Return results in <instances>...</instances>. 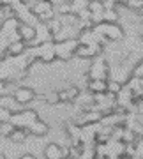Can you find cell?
I'll list each match as a JSON object with an SVG mask.
<instances>
[{
  "label": "cell",
  "instance_id": "d6a6232c",
  "mask_svg": "<svg viewBox=\"0 0 143 159\" xmlns=\"http://www.w3.org/2000/svg\"><path fill=\"white\" fill-rule=\"evenodd\" d=\"M2 62H4V60H0V67H2Z\"/></svg>",
  "mask_w": 143,
  "mask_h": 159
},
{
  "label": "cell",
  "instance_id": "7a4b0ae2",
  "mask_svg": "<svg viewBox=\"0 0 143 159\" xmlns=\"http://www.w3.org/2000/svg\"><path fill=\"white\" fill-rule=\"evenodd\" d=\"M35 120H39V117H37V113H35L34 110H21V111L12 115L11 124L16 129H29Z\"/></svg>",
  "mask_w": 143,
  "mask_h": 159
},
{
  "label": "cell",
  "instance_id": "d590c367",
  "mask_svg": "<svg viewBox=\"0 0 143 159\" xmlns=\"http://www.w3.org/2000/svg\"><path fill=\"white\" fill-rule=\"evenodd\" d=\"M64 159H73V157H64Z\"/></svg>",
  "mask_w": 143,
  "mask_h": 159
},
{
  "label": "cell",
  "instance_id": "52a82bcc",
  "mask_svg": "<svg viewBox=\"0 0 143 159\" xmlns=\"http://www.w3.org/2000/svg\"><path fill=\"white\" fill-rule=\"evenodd\" d=\"M12 96H14V99H16L20 104H29V102H32L35 99V92L32 90V89H29V87H16L14 89V92H12Z\"/></svg>",
  "mask_w": 143,
  "mask_h": 159
},
{
  "label": "cell",
  "instance_id": "d6986e66",
  "mask_svg": "<svg viewBox=\"0 0 143 159\" xmlns=\"http://www.w3.org/2000/svg\"><path fill=\"white\" fill-rule=\"evenodd\" d=\"M103 18H104V23H117L118 21V11L117 9H106Z\"/></svg>",
  "mask_w": 143,
  "mask_h": 159
},
{
  "label": "cell",
  "instance_id": "7c38bea8",
  "mask_svg": "<svg viewBox=\"0 0 143 159\" xmlns=\"http://www.w3.org/2000/svg\"><path fill=\"white\" fill-rule=\"evenodd\" d=\"M18 32H20V35H21V41H25L27 44L35 39V27H34V25L21 23V25H20V29H18Z\"/></svg>",
  "mask_w": 143,
  "mask_h": 159
},
{
  "label": "cell",
  "instance_id": "83f0119b",
  "mask_svg": "<svg viewBox=\"0 0 143 159\" xmlns=\"http://www.w3.org/2000/svg\"><path fill=\"white\" fill-rule=\"evenodd\" d=\"M0 2H2L4 6H14V2H16V0H0Z\"/></svg>",
  "mask_w": 143,
  "mask_h": 159
},
{
  "label": "cell",
  "instance_id": "d4e9b609",
  "mask_svg": "<svg viewBox=\"0 0 143 159\" xmlns=\"http://www.w3.org/2000/svg\"><path fill=\"white\" fill-rule=\"evenodd\" d=\"M136 156H141L143 157V136L136 140Z\"/></svg>",
  "mask_w": 143,
  "mask_h": 159
},
{
  "label": "cell",
  "instance_id": "836d02e7",
  "mask_svg": "<svg viewBox=\"0 0 143 159\" xmlns=\"http://www.w3.org/2000/svg\"><path fill=\"white\" fill-rule=\"evenodd\" d=\"M129 2H134V0H127V4H129Z\"/></svg>",
  "mask_w": 143,
  "mask_h": 159
},
{
  "label": "cell",
  "instance_id": "e575fe53",
  "mask_svg": "<svg viewBox=\"0 0 143 159\" xmlns=\"http://www.w3.org/2000/svg\"><path fill=\"white\" fill-rule=\"evenodd\" d=\"M141 39H143V29H141Z\"/></svg>",
  "mask_w": 143,
  "mask_h": 159
},
{
  "label": "cell",
  "instance_id": "603a6c76",
  "mask_svg": "<svg viewBox=\"0 0 143 159\" xmlns=\"http://www.w3.org/2000/svg\"><path fill=\"white\" fill-rule=\"evenodd\" d=\"M44 101L48 104H58L60 102V96H58V92H50V94L44 96Z\"/></svg>",
  "mask_w": 143,
  "mask_h": 159
},
{
  "label": "cell",
  "instance_id": "4dcf8cb0",
  "mask_svg": "<svg viewBox=\"0 0 143 159\" xmlns=\"http://www.w3.org/2000/svg\"><path fill=\"white\" fill-rule=\"evenodd\" d=\"M2 9H4V4H2V2H0V12H2Z\"/></svg>",
  "mask_w": 143,
  "mask_h": 159
},
{
  "label": "cell",
  "instance_id": "8fae6325",
  "mask_svg": "<svg viewBox=\"0 0 143 159\" xmlns=\"http://www.w3.org/2000/svg\"><path fill=\"white\" fill-rule=\"evenodd\" d=\"M27 43L25 41H16V43H11L7 46V57H21L27 53Z\"/></svg>",
  "mask_w": 143,
  "mask_h": 159
},
{
  "label": "cell",
  "instance_id": "3957f363",
  "mask_svg": "<svg viewBox=\"0 0 143 159\" xmlns=\"http://www.w3.org/2000/svg\"><path fill=\"white\" fill-rule=\"evenodd\" d=\"M32 51V55L35 58L42 60L44 64H51L55 58H57V50H55V43H44L41 46H35V48H29Z\"/></svg>",
  "mask_w": 143,
  "mask_h": 159
},
{
  "label": "cell",
  "instance_id": "cb8c5ba5",
  "mask_svg": "<svg viewBox=\"0 0 143 159\" xmlns=\"http://www.w3.org/2000/svg\"><path fill=\"white\" fill-rule=\"evenodd\" d=\"M132 76H136V78H141V80H143V60L138 64L136 67H134V71H132Z\"/></svg>",
  "mask_w": 143,
  "mask_h": 159
},
{
  "label": "cell",
  "instance_id": "30bf717a",
  "mask_svg": "<svg viewBox=\"0 0 143 159\" xmlns=\"http://www.w3.org/2000/svg\"><path fill=\"white\" fill-rule=\"evenodd\" d=\"M87 90L90 94H106L108 92V80H90L87 83Z\"/></svg>",
  "mask_w": 143,
  "mask_h": 159
},
{
  "label": "cell",
  "instance_id": "8992f818",
  "mask_svg": "<svg viewBox=\"0 0 143 159\" xmlns=\"http://www.w3.org/2000/svg\"><path fill=\"white\" fill-rule=\"evenodd\" d=\"M101 53H103V46L101 44H92V46L80 44L78 48H76L74 57H78V58H92V60H94L96 57H101Z\"/></svg>",
  "mask_w": 143,
  "mask_h": 159
},
{
  "label": "cell",
  "instance_id": "6da1fadb",
  "mask_svg": "<svg viewBox=\"0 0 143 159\" xmlns=\"http://www.w3.org/2000/svg\"><path fill=\"white\" fill-rule=\"evenodd\" d=\"M108 73H109V66L104 60V57L101 55V57H96L92 60L87 78H88V81L90 80H108Z\"/></svg>",
  "mask_w": 143,
  "mask_h": 159
},
{
  "label": "cell",
  "instance_id": "7402d4cb",
  "mask_svg": "<svg viewBox=\"0 0 143 159\" xmlns=\"http://www.w3.org/2000/svg\"><path fill=\"white\" fill-rule=\"evenodd\" d=\"M12 115H14V113H12L11 110L2 108V106H0V124H4V122H11Z\"/></svg>",
  "mask_w": 143,
  "mask_h": 159
},
{
  "label": "cell",
  "instance_id": "4fadbf2b",
  "mask_svg": "<svg viewBox=\"0 0 143 159\" xmlns=\"http://www.w3.org/2000/svg\"><path fill=\"white\" fill-rule=\"evenodd\" d=\"M80 89L78 87H67L65 90H60L58 96H60V101H65V102H76V99L80 97Z\"/></svg>",
  "mask_w": 143,
  "mask_h": 159
},
{
  "label": "cell",
  "instance_id": "9c48e42d",
  "mask_svg": "<svg viewBox=\"0 0 143 159\" xmlns=\"http://www.w3.org/2000/svg\"><path fill=\"white\" fill-rule=\"evenodd\" d=\"M67 134H69V140H71V145H74V147H78V145H83L81 143V127L76 122H71V124H67Z\"/></svg>",
  "mask_w": 143,
  "mask_h": 159
},
{
  "label": "cell",
  "instance_id": "ba28073f",
  "mask_svg": "<svg viewBox=\"0 0 143 159\" xmlns=\"http://www.w3.org/2000/svg\"><path fill=\"white\" fill-rule=\"evenodd\" d=\"M55 9V6H53L50 0H37L34 6H32V12H34V16H37V20H39L41 16H44L46 12H50Z\"/></svg>",
  "mask_w": 143,
  "mask_h": 159
},
{
  "label": "cell",
  "instance_id": "9a60e30c",
  "mask_svg": "<svg viewBox=\"0 0 143 159\" xmlns=\"http://www.w3.org/2000/svg\"><path fill=\"white\" fill-rule=\"evenodd\" d=\"M48 131H50V125L46 124L44 120H41V119L35 120L34 124L29 127V133L30 134H34V136H44Z\"/></svg>",
  "mask_w": 143,
  "mask_h": 159
},
{
  "label": "cell",
  "instance_id": "f1b7e54d",
  "mask_svg": "<svg viewBox=\"0 0 143 159\" xmlns=\"http://www.w3.org/2000/svg\"><path fill=\"white\" fill-rule=\"evenodd\" d=\"M111 159H131V157H127V156H118V157H111Z\"/></svg>",
  "mask_w": 143,
  "mask_h": 159
},
{
  "label": "cell",
  "instance_id": "484cf974",
  "mask_svg": "<svg viewBox=\"0 0 143 159\" xmlns=\"http://www.w3.org/2000/svg\"><path fill=\"white\" fill-rule=\"evenodd\" d=\"M4 96H7V85H6V81L0 80V97H4Z\"/></svg>",
  "mask_w": 143,
  "mask_h": 159
},
{
  "label": "cell",
  "instance_id": "ac0fdd59",
  "mask_svg": "<svg viewBox=\"0 0 143 159\" xmlns=\"http://www.w3.org/2000/svg\"><path fill=\"white\" fill-rule=\"evenodd\" d=\"M88 4H90V0H71V6H73V12L74 14H78L83 9H88Z\"/></svg>",
  "mask_w": 143,
  "mask_h": 159
},
{
  "label": "cell",
  "instance_id": "1f68e13d",
  "mask_svg": "<svg viewBox=\"0 0 143 159\" xmlns=\"http://www.w3.org/2000/svg\"><path fill=\"white\" fill-rule=\"evenodd\" d=\"M0 159H6V156H4V154H0Z\"/></svg>",
  "mask_w": 143,
  "mask_h": 159
},
{
  "label": "cell",
  "instance_id": "ffe728a7",
  "mask_svg": "<svg viewBox=\"0 0 143 159\" xmlns=\"http://www.w3.org/2000/svg\"><path fill=\"white\" fill-rule=\"evenodd\" d=\"M124 89L120 81H117V80H108V92L109 94H115V96H118Z\"/></svg>",
  "mask_w": 143,
  "mask_h": 159
},
{
  "label": "cell",
  "instance_id": "5b68a950",
  "mask_svg": "<svg viewBox=\"0 0 143 159\" xmlns=\"http://www.w3.org/2000/svg\"><path fill=\"white\" fill-rule=\"evenodd\" d=\"M80 46L78 39H71V41H64V43H55V50H57V58L60 60H69L74 57L76 48Z\"/></svg>",
  "mask_w": 143,
  "mask_h": 159
},
{
  "label": "cell",
  "instance_id": "e0dca14e",
  "mask_svg": "<svg viewBox=\"0 0 143 159\" xmlns=\"http://www.w3.org/2000/svg\"><path fill=\"white\" fill-rule=\"evenodd\" d=\"M88 11H90L92 14H101V12H104L106 11V9H104V2L90 0V4H88Z\"/></svg>",
  "mask_w": 143,
  "mask_h": 159
},
{
  "label": "cell",
  "instance_id": "5bb4252c",
  "mask_svg": "<svg viewBox=\"0 0 143 159\" xmlns=\"http://www.w3.org/2000/svg\"><path fill=\"white\" fill-rule=\"evenodd\" d=\"M62 147L58 143H48L44 148V159H62Z\"/></svg>",
  "mask_w": 143,
  "mask_h": 159
},
{
  "label": "cell",
  "instance_id": "2e32d148",
  "mask_svg": "<svg viewBox=\"0 0 143 159\" xmlns=\"http://www.w3.org/2000/svg\"><path fill=\"white\" fill-rule=\"evenodd\" d=\"M29 134H30L29 129H14L12 131V134L9 136V140H11L12 143H23L25 140H27Z\"/></svg>",
  "mask_w": 143,
  "mask_h": 159
},
{
  "label": "cell",
  "instance_id": "44dd1931",
  "mask_svg": "<svg viewBox=\"0 0 143 159\" xmlns=\"http://www.w3.org/2000/svg\"><path fill=\"white\" fill-rule=\"evenodd\" d=\"M14 129H16V127H14L11 122H4V124H0V136L9 138L12 134V131H14Z\"/></svg>",
  "mask_w": 143,
  "mask_h": 159
},
{
  "label": "cell",
  "instance_id": "4316f807",
  "mask_svg": "<svg viewBox=\"0 0 143 159\" xmlns=\"http://www.w3.org/2000/svg\"><path fill=\"white\" fill-rule=\"evenodd\" d=\"M18 159H35V156H32V154H23V156H20Z\"/></svg>",
  "mask_w": 143,
  "mask_h": 159
},
{
  "label": "cell",
  "instance_id": "f546056e",
  "mask_svg": "<svg viewBox=\"0 0 143 159\" xmlns=\"http://www.w3.org/2000/svg\"><path fill=\"white\" fill-rule=\"evenodd\" d=\"M131 159H143L141 156H134V157H131Z\"/></svg>",
  "mask_w": 143,
  "mask_h": 159
},
{
  "label": "cell",
  "instance_id": "277c9868",
  "mask_svg": "<svg viewBox=\"0 0 143 159\" xmlns=\"http://www.w3.org/2000/svg\"><path fill=\"white\" fill-rule=\"evenodd\" d=\"M94 30L97 34H103L108 41H120L124 37V30L117 23H101V25H96Z\"/></svg>",
  "mask_w": 143,
  "mask_h": 159
}]
</instances>
